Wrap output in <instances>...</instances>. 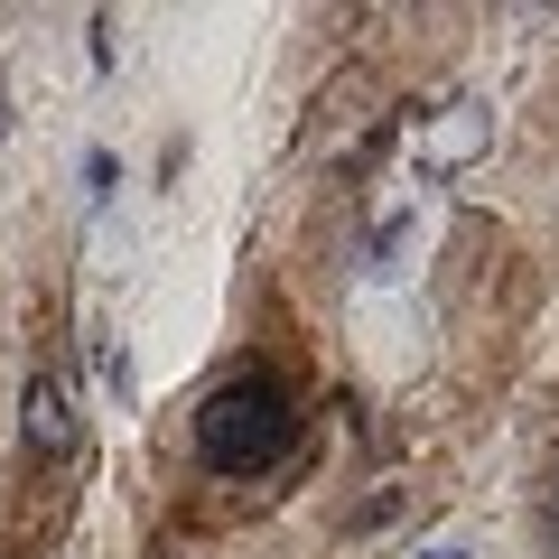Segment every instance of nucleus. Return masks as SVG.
Instances as JSON below:
<instances>
[{
  "instance_id": "nucleus-1",
  "label": "nucleus",
  "mask_w": 559,
  "mask_h": 559,
  "mask_svg": "<svg viewBox=\"0 0 559 559\" xmlns=\"http://www.w3.org/2000/svg\"><path fill=\"white\" fill-rule=\"evenodd\" d=\"M299 439H308V419H299V392L280 373H234L197 411V457L215 476H271L280 457H299Z\"/></svg>"
}]
</instances>
